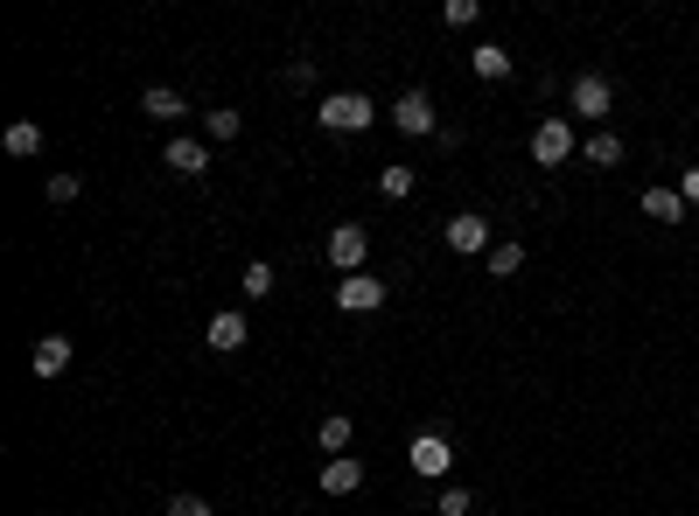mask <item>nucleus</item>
<instances>
[{"mask_svg": "<svg viewBox=\"0 0 699 516\" xmlns=\"http://www.w3.org/2000/svg\"><path fill=\"white\" fill-rule=\"evenodd\" d=\"M315 119H323V133H364L377 119V105L364 99V91H329V99L315 105Z\"/></svg>", "mask_w": 699, "mask_h": 516, "instance_id": "f257e3e1", "label": "nucleus"}, {"mask_svg": "<svg viewBox=\"0 0 699 516\" xmlns=\"http://www.w3.org/2000/svg\"><path fill=\"white\" fill-rule=\"evenodd\" d=\"M323 259L336 265V273H364V259H371V231H364V223H336V231L323 238Z\"/></svg>", "mask_w": 699, "mask_h": 516, "instance_id": "f03ea898", "label": "nucleus"}, {"mask_svg": "<svg viewBox=\"0 0 699 516\" xmlns=\"http://www.w3.org/2000/svg\"><path fill=\"white\" fill-rule=\"evenodd\" d=\"M448 461H455V447H448L441 433H413V439H406V468H413V474H427V482H441Z\"/></svg>", "mask_w": 699, "mask_h": 516, "instance_id": "7ed1b4c3", "label": "nucleus"}, {"mask_svg": "<svg viewBox=\"0 0 699 516\" xmlns=\"http://www.w3.org/2000/svg\"><path fill=\"white\" fill-rule=\"evenodd\" d=\"M532 161H539V168L574 161V126H566V119H539V126H532Z\"/></svg>", "mask_w": 699, "mask_h": 516, "instance_id": "20e7f679", "label": "nucleus"}, {"mask_svg": "<svg viewBox=\"0 0 699 516\" xmlns=\"http://www.w3.org/2000/svg\"><path fill=\"white\" fill-rule=\"evenodd\" d=\"M566 99H574V112H580V119H609V105H616V91H609V78H595V70H580V78L574 84H566Z\"/></svg>", "mask_w": 699, "mask_h": 516, "instance_id": "39448f33", "label": "nucleus"}, {"mask_svg": "<svg viewBox=\"0 0 699 516\" xmlns=\"http://www.w3.org/2000/svg\"><path fill=\"white\" fill-rule=\"evenodd\" d=\"M336 308H343V314H371V308H385V279H377V273H350V279H336Z\"/></svg>", "mask_w": 699, "mask_h": 516, "instance_id": "423d86ee", "label": "nucleus"}, {"mask_svg": "<svg viewBox=\"0 0 699 516\" xmlns=\"http://www.w3.org/2000/svg\"><path fill=\"white\" fill-rule=\"evenodd\" d=\"M392 126L413 133V140H433V99H427V91H399V105H392Z\"/></svg>", "mask_w": 699, "mask_h": 516, "instance_id": "0eeeda50", "label": "nucleus"}, {"mask_svg": "<svg viewBox=\"0 0 699 516\" xmlns=\"http://www.w3.org/2000/svg\"><path fill=\"white\" fill-rule=\"evenodd\" d=\"M161 168H168V175H182V182H203V175H211V147H203V140H168Z\"/></svg>", "mask_w": 699, "mask_h": 516, "instance_id": "6e6552de", "label": "nucleus"}, {"mask_svg": "<svg viewBox=\"0 0 699 516\" xmlns=\"http://www.w3.org/2000/svg\"><path fill=\"white\" fill-rule=\"evenodd\" d=\"M448 252H489V223L476 217V209H462V217H448Z\"/></svg>", "mask_w": 699, "mask_h": 516, "instance_id": "1a4fd4ad", "label": "nucleus"}, {"mask_svg": "<svg viewBox=\"0 0 699 516\" xmlns=\"http://www.w3.org/2000/svg\"><path fill=\"white\" fill-rule=\"evenodd\" d=\"M70 356H78V349H70V335H43V342L29 349V370H35V377H64Z\"/></svg>", "mask_w": 699, "mask_h": 516, "instance_id": "9d476101", "label": "nucleus"}, {"mask_svg": "<svg viewBox=\"0 0 699 516\" xmlns=\"http://www.w3.org/2000/svg\"><path fill=\"white\" fill-rule=\"evenodd\" d=\"M245 335H252V329H245V314L224 308V314H211V335H203V342H211L217 356H232V349H245Z\"/></svg>", "mask_w": 699, "mask_h": 516, "instance_id": "9b49d317", "label": "nucleus"}, {"mask_svg": "<svg viewBox=\"0 0 699 516\" xmlns=\"http://www.w3.org/2000/svg\"><path fill=\"white\" fill-rule=\"evenodd\" d=\"M469 70H476L483 84H504V78H511V49H504V43H476V49H469Z\"/></svg>", "mask_w": 699, "mask_h": 516, "instance_id": "f8f14e48", "label": "nucleus"}, {"mask_svg": "<svg viewBox=\"0 0 699 516\" xmlns=\"http://www.w3.org/2000/svg\"><path fill=\"white\" fill-rule=\"evenodd\" d=\"M644 217H651V223H678V217H686V196H678L672 182H651V188H644Z\"/></svg>", "mask_w": 699, "mask_h": 516, "instance_id": "ddd939ff", "label": "nucleus"}, {"mask_svg": "<svg viewBox=\"0 0 699 516\" xmlns=\"http://www.w3.org/2000/svg\"><path fill=\"white\" fill-rule=\"evenodd\" d=\"M364 489V468L350 461V454H336V461H323V495H357Z\"/></svg>", "mask_w": 699, "mask_h": 516, "instance_id": "4468645a", "label": "nucleus"}, {"mask_svg": "<svg viewBox=\"0 0 699 516\" xmlns=\"http://www.w3.org/2000/svg\"><path fill=\"white\" fill-rule=\"evenodd\" d=\"M580 161H588V168H622V140L609 126H595L588 140H580Z\"/></svg>", "mask_w": 699, "mask_h": 516, "instance_id": "2eb2a0df", "label": "nucleus"}, {"mask_svg": "<svg viewBox=\"0 0 699 516\" xmlns=\"http://www.w3.org/2000/svg\"><path fill=\"white\" fill-rule=\"evenodd\" d=\"M8 154H14V161H35V154H43V126H35V119H14V126H8Z\"/></svg>", "mask_w": 699, "mask_h": 516, "instance_id": "dca6fc26", "label": "nucleus"}, {"mask_svg": "<svg viewBox=\"0 0 699 516\" xmlns=\"http://www.w3.org/2000/svg\"><path fill=\"white\" fill-rule=\"evenodd\" d=\"M350 433H357V426H350L343 412H329V418H323V433H315V447H323V461H336V454L350 447Z\"/></svg>", "mask_w": 699, "mask_h": 516, "instance_id": "f3484780", "label": "nucleus"}, {"mask_svg": "<svg viewBox=\"0 0 699 516\" xmlns=\"http://www.w3.org/2000/svg\"><path fill=\"white\" fill-rule=\"evenodd\" d=\"M518 273H525V244H511V238L489 244V279H518Z\"/></svg>", "mask_w": 699, "mask_h": 516, "instance_id": "a211bd4d", "label": "nucleus"}, {"mask_svg": "<svg viewBox=\"0 0 699 516\" xmlns=\"http://www.w3.org/2000/svg\"><path fill=\"white\" fill-rule=\"evenodd\" d=\"M140 112H147V119H182V91H168V84H155V91H147V99H140Z\"/></svg>", "mask_w": 699, "mask_h": 516, "instance_id": "6ab92c4d", "label": "nucleus"}, {"mask_svg": "<svg viewBox=\"0 0 699 516\" xmlns=\"http://www.w3.org/2000/svg\"><path fill=\"white\" fill-rule=\"evenodd\" d=\"M238 294H245V300H267V294H273V265H267V259H252V265L238 273Z\"/></svg>", "mask_w": 699, "mask_h": 516, "instance_id": "aec40b11", "label": "nucleus"}, {"mask_svg": "<svg viewBox=\"0 0 699 516\" xmlns=\"http://www.w3.org/2000/svg\"><path fill=\"white\" fill-rule=\"evenodd\" d=\"M377 188H385L392 203H406L413 196V168H377Z\"/></svg>", "mask_w": 699, "mask_h": 516, "instance_id": "412c9836", "label": "nucleus"}, {"mask_svg": "<svg viewBox=\"0 0 699 516\" xmlns=\"http://www.w3.org/2000/svg\"><path fill=\"white\" fill-rule=\"evenodd\" d=\"M469 509H476L469 489H441V495H433V516H469Z\"/></svg>", "mask_w": 699, "mask_h": 516, "instance_id": "4be33fe9", "label": "nucleus"}, {"mask_svg": "<svg viewBox=\"0 0 699 516\" xmlns=\"http://www.w3.org/2000/svg\"><path fill=\"white\" fill-rule=\"evenodd\" d=\"M203 119H211V140H238V126H245V119H238V112H232V105H217V112H203Z\"/></svg>", "mask_w": 699, "mask_h": 516, "instance_id": "5701e85b", "label": "nucleus"}, {"mask_svg": "<svg viewBox=\"0 0 699 516\" xmlns=\"http://www.w3.org/2000/svg\"><path fill=\"white\" fill-rule=\"evenodd\" d=\"M168 516H217L203 495H168Z\"/></svg>", "mask_w": 699, "mask_h": 516, "instance_id": "b1692460", "label": "nucleus"}, {"mask_svg": "<svg viewBox=\"0 0 699 516\" xmlns=\"http://www.w3.org/2000/svg\"><path fill=\"white\" fill-rule=\"evenodd\" d=\"M49 203H78V175H49Z\"/></svg>", "mask_w": 699, "mask_h": 516, "instance_id": "393cba45", "label": "nucleus"}, {"mask_svg": "<svg viewBox=\"0 0 699 516\" xmlns=\"http://www.w3.org/2000/svg\"><path fill=\"white\" fill-rule=\"evenodd\" d=\"M678 196H686V203H699V168H686V175H678Z\"/></svg>", "mask_w": 699, "mask_h": 516, "instance_id": "a878e982", "label": "nucleus"}]
</instances>
